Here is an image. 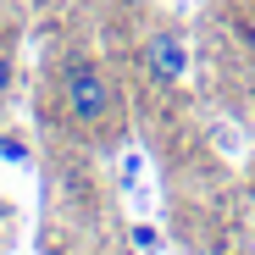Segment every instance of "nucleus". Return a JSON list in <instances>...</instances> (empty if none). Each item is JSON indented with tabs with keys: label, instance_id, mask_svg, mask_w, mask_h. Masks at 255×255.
Instances as JSON below:
<instances>
[{
	"label": "nucleus",
	"instance_id": "nucleus-5",
	"mask_svg": "<svg viewBox=\"0 0 255 255\" xmlns=\"http://www.w3.org/2000/svg\"><path fill=\"white\" fill-rule=\"evenodd\" d=\"M117 6H122V11H144L150 0H117Z\"/></svg>",
	"mask_w": 255,
	"mask_h": 255
},
{
	"label": "nucleus",
	"instance_id": "nucleus-4",
	"mask_svg": "<svg viewBox=\"0 0 255 255\" xmlns=\"http://www.w3.org/2000/svg\"><path fill=\"white\" fill-rule=\"evenodd\" d=\"M0 155H6V161H22L28 144H22V139H0Z\"/></svg>",
	"mask_w": 255,
	"mask_h": 255
},
{
	"label": "nucleus",
	"instance_id": "nucleus-3",
	"mask_svg": "<svg viewBox=\"0 0 255 255\" xmlns=\"http://www.w3.org/2000/svg\"><path fill=\"white\" fill-rule=\"evenodd\" d=\"M6 89H11V50L0 45V100H6Z\"/></svg>",
	"mask_w": 255,
	"mask_h": 255
},
{
	"label": "nucleus",
	"instance_id": "nucleus-2",
	"mask_svg": "<svg viewBox=\"0 0 255 255\" xmlns=\"http://www.w3.org/2000/svg\"><path fill=\"white\" fill-rule=\"evenodd\" d=\"M139 67H144V78L155 83V89H178V83L189 78V39H183V28H172V22L150 28L144 50H139Z\"/></svg>",
	"mask_w": 255,
	"mask_h": 255
},
{
	"label": "nucleus",
	"instance_id": "nucleus-1",
	"mask_svg": "<svg viewBox=\"0 0 255 255\" xmlns=\"http://www.w3.org/2000/svg\"><path fill=\"white\" fill-rule=\"evenodd\" d=\"M56 89H61V111H67V122L89 128V133H95V128H106V122H111V111H117L111 72H106L95 56H83V50H72V56L61 61Z\"/></svg>",
	"mask_w": 255,
	"mask_h": 255
}]
</instances>
